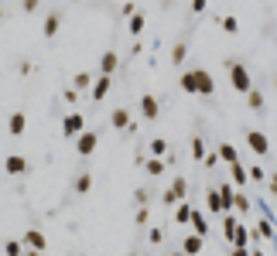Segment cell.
<instances>
[{"label":"cell","mask_w":277,"mask_h":256,"mask_svg":"<svg viewBox=\"0 0 277 256\" xmlns=\"http://www.w3.org/2000/svg\"><path fill=\"white\" fill-rule=\"evenodd\" d=\"M21 10H24V14H35V10H38V0H24Z\"/></svg>","instance_id":"cell-40"},{"label":"cell","mask_w":277,"mask_h":256,"mask_svg":"<svg viewBox=\"0 0 277 256\" xmlns=\"http://www.w3.org/2000/svg\"><path fill=\"white\" fill-rule=\"evenodd\" d=\"M233 250H250V229H246V222H239L236 226V232H233Z\"/></svg>","instance_id":"cell-15"},{"label":"cell","mask_w":277,"mask_h":256,"mask_svg":"<svg viewBox=\"0 0 277 256\" xmlns=\"http://www.w3.org/2000/svg\"><path fill=\"white\" fill-rule=\"evenodd\" d=\"M0 20H4V7H0Z\"/></svg>","instance_id":"cell-50"},{"label":"cell","mask_w":277,"mask_h":256,"mask_svg":"<svg viewBox=\"0 0 277 256\" xmlns=\"http://www.w3.org/2000/svg\"><path fill=\"white\" fill-rule=\"evenodd\" d=\"M4 171L14 174V178H21V174L31 171V164H28V158H21V154H7V158H4Z\"/></svg>","instance_id":"cell-8"},{"label":"cell","mask_w":277,"mask_h":256,"mask_svg":"<svg viewBox=\"0 0 277 256\" xmlns=\"http://www.w3.org/2000/svg\"><path fill=\"white\" fill-rule=\"evenodd\" d=\"M219 216H233V195H236V188L233 184H219Z\"/></svg>","instance_id":"cell-10"},{"label":"cell","mask_w":277,"mask_h":256,"mask_svg":"<svg viewBox=\"0 0 277 256\" xmlns=\"http://www.w3.org/2000/svg\"><path fill=\"white\" fill-rule=\"evenodd\" d=\"M82 130H86V116H82L79 110L65 113V120H62V134H65V137H79Z\"/></svg>","instance_id":"cell-4"},{"label":"cell","mask_w":277,"mask_h":256,"mask_svg":"<svg viewBox=\"0 0 277 256\" xmlns=\"http://www.w3.org/2000/svg\"><path fill=\"white\" fill-rule=\"evenodd\" d=\"M192 212H195V208L188 205V198H185V202H178V205H175V222L188 226V222H192Z\"/></svg>","instance_id":"cell-21"},{"label":"cell","mask_w":277,"mask_h":256,"mask_svg":"<svg viewBox=\"0 0 277 256\" xmlns=\"http://www.w3.org/2000/svg\"><path fill=\"white\" fill-rule=\"evenodd\" d=\"M62 96H65V102H76V99H79V92H76V89H65Z\"/></svg>","instance_id":"cell-45"},{"label":"cell","mask_w":277,"mask_h":256,"mask_svg":"<svg viewBox=\"0 0 277 256\" xmlns=\"http://www.w3.org/2000/svg\"><path fill=\"white\" fill-rule=\"evenodd\" d=\"M229 256H250V250H229Z\"/></svg>","instance_id":"cell-46"},{"label":"cell","mask_w":277,"mask_h":256,"mask_svg":"<svg viewBox=\"0 0 277 256\" xmlns=\"http://www.w3.org/2000/svg\"><path fill=\"white\" fill-rule=\"evenodd\" d=\"M4 256H24L21 239H7V242H4Z\"/></svg>","instance_id":"cell-34"},{"label":"cell","mask_w":277,"mask_h":256,"mask_svg":"<svg viewBox=\"0 0 277 256\" xmlns=\"http://www.w3.org/2000/svg\"><path fill=\"white\" fill-rule=\"evenodd\" d=\"M205 208L219 216V192H216V188H209V192H205Z\"/></svg>","instance_id":"cell-36"},{"label":"cell","mask_w":277,"mask_h":256,"mask_svg":"<svg viewBox=\"0 0 277 256\" xmlns=\"http://www.w3.org/2000/svg\"><path fill=\"white\" fill-rule=\"evenodd\" d=\"M205 154H209V150H205V140H202V137H192V158L202 164V160H205Z\"/></svg>","instance_id":"cell-30"},{"label":"cell","mask_w":277,"mask_h":256,"mask_svg":"<svg viewBox=\"0 0 277 256\" xmlns=\"http://www.w3.org/2000/svg\"><path fill=\"white\" fill-rule=\"evenodd\" d=\"M96 147H99V134H96V130H82L79 137H76V150H79V158H89Z\"/></svg>","instance_id":"cell-6"},{"label":"cell","mask_w":277,"mask_h":256,"mask_svg":"<svg viewBox=\"0 0 277 256\" xmlns=\"http://www.w3.org/2000/svg\"><path fill=\"white\" fill-rule=\"evenodd\" d=\"M93 82H96V76H93V72H79V76H76V82H72V89H76V92H82V89H93Z\"/></svg>","instance_id":"cell-24"},{"label":"cell","mask_w":277,"mask_h":256,"mask_svg":"<svg viewBox=\"0 0 277 256\" xmlns=\"http://www.w3.org/2000/svg\"><path fill=\"white\" fill-rule=\"evenodd\" d=\"M226 72H229V86L236 89L239 96H246L250 89H253V79H250V72H246V65L236 58H229L226 62Z\"/></svg>","instance_id":"cell-2"},{"label":"cell","mask_w":277,"mask_h":256,"mask_svg":"<svg viewBox=\"0 0 277 256\" xmlns=\"http://www.w3.org/2000/svg\"><path fill=\"white\" fill-rule=\"evenodd\" d=\"M147 218H151V212L147 208H137L134 212V226H147Z\"/></svg>","instance_id":"cell-38"},{"label":"cell","mask_w":277,"mask_h":256,"mask_svg":"<svg viewBox=\"0 0 277 256\" xmlns=\"http://www.w3.org/2000/svg\"><path fill=\"white\" fill-rule=\"evenodd\" d=\"M178 86L188 96H216V79H212L209 68H188V72H181Z\"/></svg>","instance_id":"cell-1"},{"label":"cell","mask_w":277,"mask_h":256,"mask_svg":"<svg viewBox=\"0 0 277 256\" xmlns=\"http://www.w3.org/2000/svg\"><path fill=\"white\" fill-rule=\"evenodd\" d=\"M274 89H277V79H274Z\"/></svg>","instance_id":"cell-51"},{"label":"cell","mask_w":277,"mask_h":256,"mask_svg":"<svg viewBox=\"0 0 277 256\" xmlns=\"http://www.w3.org/2000/svg\"><path fill=\"white\" fill-rule=\"evenodd\" d=\"M233 208L243 212V216L250 212V198H246V192H236V195H233Z\"/></svg>","instance_id":"cell-32"},{"label":"cell","mask_w":277,"mask_h":256,"mask_svg":"<svg viewBox=\"0 0 277 256\" xmlns=\"http://www.w3.org/2000/svg\"><path fill=\"white\" fill-rule=\"evenodd\" d=\"M110 123H113L117 130H130L134 116H130V110H123V106H120V110H113V113H110Z\"/></svg>","instance_id":"cell-16"},{"label":"cell","mask_w":277,"mask_h":256,"mask_svg":"<svg viewBox=\"0 0 277 256\" xmlns=\"http://www.w3.org/2000/svg\"><path fill=\"white\" fill-rule=\"evenodd\" d=\"M250 256H267V253H263V250H250Z\"/></svg>","instance_id":"cell-47"},{"label":"cell","mask_w":277,"mask_h":256,"mask_svg":"<svg viewBox=\"0 0 277 256\" xmlns=\"http://www.w3.org/2000/svg\"><path fill=\"white\" fill-rule=\"evenodd\" d=\"M168 256H185V253H181V250H178V253H168Z\"/></svg>","instance_id":"cell-49"},{"label":"cell","mask_w":277,"mask_h":256,"mask_svg":"<svg viewBox=\"0 0 277 256\" xmlns=\"http://www.w3.org/2000/svg\"><path fill=\"white\" fill-rule=\"evenodd\" d=\"M147 239H151L154 246H158V242H164V229H161V226H154V229L147 232Z\"/></svg>","instance_id":"cell-39"},{"label":"cell","mask_w":277,"mask_h":256,"mask_svg":"<svg viewBox=\"0 0 277 256\" xmlns=\"http://www.w3.org/2000/svg\"><path fill=\"white\" fill-rule=\"evenodd\" d=\"M246 147H250L253 154H260V158H267V154H270V140H267L263 130H246Z\"/></svg>","instance_id":"cell-5"},{"label":"cell","mask_w":277,"mask_h":256,"mask_svg":"<svg viewBox=\"0 0 277 256\" xmlns=\"http://www.w3.org/2000/svg\"><path fill=\"white\" fill-rule=\"evenodd\" d=\"M110 86H113V79H106V76H96V82H93V89H89V96L96 99H106V92H110Z\"/></svg>","instance_id":"cell-17"},{"label":"cell","mask_w":277,"mask_h":256,"mask_svg":"<svg viewBox=\"0 0 277 256\" xmlns=\"http://www.w3.org/2000/svg\"><path fill=\"white\" fill-rule=\"evenodd\" d=\"M134 202H137V208H147V202H151V192H147V188H137V192H134Z\"/></svg>","instance_id":"cell-37"},{"label":"cell","mask_w":277,"mask_h":256,"mask_svg":"<svg viewBox=\"0 0 277 256\" xmlns=\"http://www.w3.org/2000/svg\"><path fill=\"white\" fill-rule=\"evenodd\" d=\"M120 14H123V18H134L137 10H134V4H123V7H120Z\"/></svg>","instance_id":"cell-44"},{"label":"cell","mask_w":277,"mask_h":256,"mask_svg":"<svg viewBox=\"0 0 277 256\" xmlns=\"http://www.w3.org/2000/svg\"><path fill=\"white\" fill-rule=\"evenodd\" d=\"M202 246H205V239L195 236V232H188L185 242H181V253H185V256H198V253H202Z\"/></svg>","instance_id":"cell-14"},{"label":"cell","mask_w":277,"mask_h":256,"mask_svg":"<svg viewBox=\"0 0 277 256\" xmlns=\"http://www.w3.org/2000/svg\"><path fill=\"white\" fill-rule=\"evenodd\" d=\"M21 246H24V250H35V253H41V250H48V239H45V232H41V229H28V232H24V239H21Z\"/></svg>","instance_id":"cell-9"},{"label":"cell","mask_w":277,"mask_h":256,"mask_svg":"<svg viewBox=\"0 0 277 256\" xmlns=\"http://www.w3.org/2000/svg\"><path fill=\"white\" fill-rule=\"evenodd\" d=\"M229 181H233V188H246V184H250V178H246V164H243V160L229 164Z\"/></svg>","instance_id":"cell-12"},{"label":"cell","mask_w":277,"mask_h":256,"mask_svg":"<svg viewBox=\"0 0 277 256\" xmlns=\"http://www.w3.org/2000/svg\"><path fill=\"white\" fill-rule=\"evenodd\" d=\"M24 256H41V253H35V250H24Z\"/></svg>","instance_id":"cell-48"},{"label":"cell","mask_w":277,"mask_h":256,"mask_svg":"<svg viewBox=\"0 0 277 256\" xmlns=\"http://www.w3.org/2000/svg\"><path fill=\"white\" fill-rule=\"evenodd\" d=\"M185 198H188V181H185V178H175L171 188L161 195V202H164V205H178V202H185Z\"/></svg>","instance_id":"cell-3"},{"label":"cell","mask_w":277,"mask_h":256,"mask_svg":"<svg viewBox=\"0 0 277 256\" xmlns=\"http://www.w3.org/2000/svg\"><path fill=\"white\" fill-rule=\"evenodd\" d=\"M246 178H250V181H267V171H263V168H260V164H246Z\"/></svg>","instance_id":"cell-35"},{"label":"cell","mask_w":277,"mask_h":256,"mask_svg":"<svg viewBox=\"0 0 277 256\" xmlns=\"http://www.w3.org/2000/svg\"><path fill=\"white\" fill-rule=\"evenodd\" d=\"M219 222H222V236L233 239V232H236V226H239V218H236V216H219Z\"/></svg>","instance_id":"cell-27"},{"label":"cell","mask_w":277,"mask_h":256,"mask_svg":"<svg viewBox=\"0 0 277 256\" xmlns=\"http://www.w3.org/2000/svg\"><path fill=\"white\" fill-rule=\"evenodd\" d=\"M216 158L226 160V164H236L239 154H236V147H233V144H219V147H216Z\"/></svg>","instance_id":"cell-20"},{"label":"cell","mask_w":277,"mask_h":256,"mask_svg":"<svg viewBox=\"0 0 277 256\" xmlns=\"http://www.w3.org/2000/svg\"><path fill=\"white\" fill-rule=\"evenodd\" d=\"M147 150H151V158L164 160V158H168V140H164V137H154V140H151V147H147Z\"/></svg>","instance_id":"cell-22"},{"label":"cell","mask_w":277,"mask_h":256,"mask_svg":"<svg viewBox=\"0 0 277 256\" xmlns=\"http://www.w3.org/2000/svg\"><path fill=\"white\" fill-rule=\"evenodd\" d=\"M89 188H93V174L82 171V174L76 178V195H89Z\"/></svg>","instance_id":"cell-29"},{"label":"cell","mask_w":277,"mask_h":256,"mask_svg":"<svg viewBox=\"0 0 277 256\" xmlns=\"http://www.w3.org/2000/svg\"><path fill=\"white\" fill-rule=\"evenodd\" d=\"M117 68H120V55H117V52H103V55H99V76L110 79Z\"/></svg>","instance_id":"cell-11"},{"label":"cell","mask_w":277,"mask_h":256,"mask_svg":"<svg viewBox=\"0 0 277 256\" xmlns=\"http://www.w3.org/2000/svg\"><path fill=\"white\" fill-rule=\"evenodd\" d=\"M267 184H270V195L277 198V171H270V174H267Z\"/></svg>","instance_id":"cell-42"},{"label":"cell","mask_w":277,"mask_h":256,"mask_svg":"<svg viewBox=\"0 0 277 256\" xmlns=\"http://www.w3.org/2000/svg\"><path fill=\"white\" fill-rule=\"evenodd\" d=\"M164 168H168V164H164V160H158V158H147V160H144V171H147L151 178L164 174Z\"/></svg>","instance_id":"cell-26"},{"label":"cell","mask_w":277,"mask_h":256,"mask_svg":"<svg viewBox=\"0 0 277 256\" xmlns=\"http://www.w3.org/2000/svg\"><path fill=\"white\" fill-rule=\"evenodd\" d=\"M137 110H140V116H144V120H158L161 116V99L154 96V92H144Z\"/></svg>","instance_id":"cell-7"},{"label":"cell","mask_w":277,"mask_h":256,"mask_svg":"<svg viewBox=\"0 0 277 256\" xmlns=\"http://www.w3.org/2000/svg\"><path fill=\"white\" fill-rule=\"evenodd\" d=\"M205 7H209L205 0H192V14H205Z\"/></svg>","instance_id":"cell-41"},{"label":"cell","mask_w":277,"mask_h":256,"mask_svg":"<svg viewBox=\"0 0 277 256\" xmlns=\"http://www.w3.org/2000/svg\"><path fill=\"white\" fill-rule=\"evenodd\" d=\"M219 24H222V31H226V34H236V31H239V20L233 18V14H222Z\"/></svg>","instance_id":"cell-31"},{"label":"cell","mask_w":277,"mask_h":256,"mask_svg":"<svg viewBox=\"0 0 277 256\" xmlns=\"http://www.w3.org/2000/svg\"><path fill=\"white\" fill-rule=\"evenodd\" d=\"M185 55H188V41H175V48H171V65H185Z\"/></svg>","instance_id":"cell-23"},{"label":"cell","mask_w":277,"mask_h":256,"mask_svg":"<svg viewBox=\"0 0 277 256\" xmlns=\"http://www.w3.org/2000/svg\"><path fill=\"white\" fill-rule=\"evenodd\" d=\"M7 130H11L14 137H21V134L28 130V113H11V120H7Z\"/></svg>","instance_id":"cell-18"},{"label":"cell","mask_w":277,"mask_h":256,"mask_svg":"<svg viewBox=\"0 0 277 256\" xmlns=\"http://www.w3.org/2000/svg\"><path fill=\"white\" fill-rule=\"evenodd\" d=\"M209 229H212V226H209V222H205V216H202V212L195 208V212H192V232L205 239V236H209Z\"/></svg>","instance_id":"cell-19"},{"label":"cell","mask_w":277,"mask_h":256,"mask_svg":"<svg viewBox=\"0 0 277 256\" xmlns=\"http://www.w3.org/2000/svg\"><path fill=\"white\" fill-rule=\"evenodd\" d=\"M246 106H250V110H263V92H260V89H250V92H246Z\"/></svg>","instance_id":"cell-33"},{"label":"cell","mask_w":277,"mask_h":256,"mask_svg":"<svg viewBox=\"0 0 277 256\" xmlns=\"http://www.w3.org/2000/svg\"><path fill=\"white\" fill-rule=\"evenodd\" d=\"M274 232H277V229H274V218H260V222H257V236L260 239H274Z\"/></svg>","instance_id":"cell-28"},{"label":"cell","mask_w":277,"mask_h":256,"mask_svg":"<svg viewBox=\"0 0 277 256\" xmlns=\"http://www.w3.org/2000/svg\"><path fill=\"white\" fill-rule=\"evenodd\" d=\"M127 20H130V34H134V38H137L140 31L147 28V14H144V10H137L134 18H127Z\"/></svg>","instance_id":"cell-25"},{"label":"cell","mask_w":277,"mask_h":256,"mask_svg":"<svg viewBox=\"0 0 277 256\" xmlns=\"http://www.w3.org/2000/svg\"><path fill=\"white\" fill-rule=\"evenodd\" d=\"M202 164H205V168H216V164H219V158H216V150H212V154H205V160H202Z\"/></svg>","instance_id":"cell-43"},{"label":"cell","mask_w":277,"mask_h":256,"mask_svg":"<svg viewBox=\"0 0 277 256\" xmlns=\"http://www.w3.org/2000/svg\"><path fill=\"white\" fill-rule=\"evenodd\" d=\"M59 24H62V14L59 10H48V14H45V24H41V34H45V38H55V34H59Z\"/></svg>","instance_id":"cell-13"}]
</instances>
